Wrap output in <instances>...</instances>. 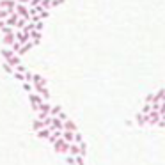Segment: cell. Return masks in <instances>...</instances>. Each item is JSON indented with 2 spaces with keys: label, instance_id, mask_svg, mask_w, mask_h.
<instances>
[{
  "label": "cell",
  "instance_id": "4",
  "mask_svg": "<svg viewBox=\"0 0 165 165\" xmlns=\"http://www.w3.org/2000/svg\"><path fill=\"white\" fill-rule=\"evenodd\" d=\"M160 119H162V115H160L158 110H151L147 114V124H151V126H156L160 123Z\"/></svg>",
  "mask_w": 165,
  "mask_h": 165
},
{
  "label": "cell",
  "instance_id": "28",
  "mask_svg": "<svg viewBox=\"0 0 165 165\" xmlns=\"http://www.w3.org/2000/svg\"><path fill=\"white\" fill-rule=\"evenodd\" d=\"M13 13H14V11H13ZM13 13H11V11H7V9H0V20H5L9 14H13Z\"/></svg>",
  "mask_w": 165,
  "mask_h": 165
},
{
  "label": "cell",
  "instance_id": "13",
  "mask_svg": "<svg viewBox=\"0 0 165 165\" xmlns=\"http://www.w3.org/2000/svg\"><path fill=\"white\" fill-rule=\"evenodd\" d=\"M62 139H64L68 144H73L75 142V131H66V130H62Z\"/></svg>",
  "mask_w": 165,
  "mask_h": 165
},
{
  "label": "cell",
  "instance_id": "41",
  "mask_svg": "<svg viewBox=\"0 0 165 165\" xmlns=\"http://www.w3.org/2000/svg\"><path fill=\"white\" fill-rule=\"evenodd\" d=\"M57 117H59V119H60V121H62V123H64V121H66V119H68V115H66V114H64V112H60V114H59V115H57Z\"/></svg>",
  "mask_w": 165,
  "mask_h": 165
},
{
  "label": "cell",
  "instance_id": "9",
  "mask_svg": "<svg viewBox=\"0 0 165 165\" xmlns=\"http://www.w3.org/2000/svg\"><path fill=\"white\" fill-rule=\"evenodd\" d=\"M18 20H20V16L16 14V13H13V14H9L4 21H5V25H7V27H13V29H14V25H16V21H18Z\"/></svg>",
  "mask_w": 165,
  "mask_h": 165
},
{
  "label": "cell",
  "instance_id": "33",
  "mask_svg": "<svg viewBox=\"0 0 165 165\" xmlns=\"http://www.w3.org/2000/svg\"><path fill=\"white\" fill-rule=\"evenodd\" d=\"M14 71H16V73H25L27 68H25L23 64H18V66H14Z\"/></svg>",
  "mask_w": 165,
  "mask_h": 165
},
{
  "label": "cell",
  "instance_id": "43",
  "mask_svg": "<svg viewBox=\"0 0 165 165\" xmlns=\"http://www.w3.org/2000/svg\"><path fill=\"white\" fill-rule=\"evenodd\" d=\"M160 121H163V123H165V114L162 115V119H160Z\"/></svg>",
  "mask_w": 165,
  "mask_h": 165
},
{
  "label": "cell",
  "instance_id": "11",
  "mask_svg": "<svg viewBox=\"0 0 165 165\" xmlns=\"http://www.w3.org/2000/svg\"><path fill=\"white\" fill-rule=\"evenodd\" d=\"M14 41H16V39H14V34H5V36L2 37V43H4L5 48H11Z\"/></svg>",
  "mask_w": 165,
  "mask_h": 165
},
{
  "label": "cell",
  "instance_id": "39",
  "mask_svg": "<svg viewBox=\"0 0 165 165\" xmlns=\"http://www.w3.org/2000/svg\"><path fill=\"white\" fill-rule=\"evenodd\" d=\"M60 4H64V0H52V7H59Z\"/></svg>",
  "mask_w": 165,
  "mask_h": 165
},
{
  "label": "cell",
  "instance_id": "34",
  "mask_svg": "<svg viewBox=\"0 0 165 165\" xmlns=\"http://www.w3.org/2000/svg\"><path fill=\"white\" fill-rule=\"evenodd\" d=\"M151 112V105L149 103H144V107L140 108V114H149Z\"/></svg>",
  "mask_w": 165,
  "mask_h": 165
},
{
  "label": "cell",
  "instance_id": "26",
  "mask_svg": "<svg viewBox=\"0 0 165 165\" xmlns=\"http://www.w3.org/2000/svg\"><path fill=\"white\" fill-rule=\"evenodd\" d=\"M23 76H25V82L32 84V78H34V73H32V71H29V69H27V71L23 73Z\"/></svg>",
  "mask_w": 165,
  "mask_h": 165
},
{
  "label": "cell",
  "instance_id": "23",
  "mask_svg": "<svg viewBox=\"0 0 165 165\" xmlns=\"http://www.w3.org/2000/svg\"><path fill=\"white\" fill-rule=\"evenodd\" d=\"M44 11H50L52 9V0H41V4H39Z\"/></svg>",
  "mask_w": 165,
  "mask_h": 165
},
{
  "label": "cell",
  "instance_id": "8",
  "mask_svg": "<svg viewBox=\"0 0 165 165\" xmlns=\"http://www.w3.org/2000/svg\"><path fill=\"white\" fill-rule=\"evenodd\" d=\"M0 55H2V59H4V60L7 62V60H11V59H13V57H14L16 53H14V52H13L11 48H5V46H4V48L0 50Z\"/></svg>",
  "mask_w": 165,
  "mask_h": 165
},
{
  "label": "cell",
  "instance_id": "25",
  "mask_svg": "<svg viewBox=\"0 0 165 165\" xmlns=\"http://www.w3.org/2000/svg\"><path fill=\"white\" fill-rule=\"evenodd\" d=\"M7 64H9V66H13V68H14V66H18V64H21V62H20V57H18V55H14L11 60H7Z\"/></svg>",
  "mask_w": 165,
  "mask_h": 165
},
{
  "label": "cell",
  "instance_id": "5",
  "mask_svg": "<svg viewBox=\"0 0 165 165\" xmlns=\"http://www.w3.org/2000/svg\"><path fill=\"white\" fill-rule=\"evenodd\" d=\"M14 39H16V43H18L20 46H23L25 43L30 41V36L29 34H23L21 30H14Z\"/></svg>",
  "mask_w": 165,
  "mask_h": 165
},
{
  "label": "cell",
  "instance_id": "22",
  "mask_svg": "<svg viewBox=\"0 0 165 165\" xmlns=\"http://www.w3.org/2000/svg\"><path fill=\"white\" fill-rule=\"evenodd\" d=\"M2 69H4L7 75H13V73H14V68H13V66H9L5 60H4V64H2Z\"/></svg>",
  "mask_w": 165,
  "mask_h": 165
},
{
  "label": "cell",
  "instance_id": "30",
  "mask_svg": "<svg viewBox=\"0 0 165 165\" xmlns=\"http://www.w3.org/2000/svg\"><path fill=\"white\" fill-rule=\"evenodd\" d=\"M11 76H13L14 80H18V82H25V76H23V73H16V71H14Z\"/></svg>",
  "mask_w": 165,
  "mask_h": 165
},
{
  "label": "cell",
  "instance_id": "24",
  "mask_svg": "<svg viewBox=\"0 0 165 165\" xmlns=\"http://www.w3.org/2000/svg\"><path fill=\"white\" fill-rule=\"evenodd\" d=\"M0 32H2L4 36H5V34H14V29H13V27H7V25H4V27L0 29Z\"/></svg>",
  "mask_w": 165,
  "mask_h": 165
},
{
  "label": "cell",
  "instance_id": "42",
  "mask_svg": "<svg viewBox=\"0 0 165 165\" xmlns=\"http://www.w3.org/2000/svg\"><path fill=\"white\" fill-rule=\"evenodd\" d=\"M30 0H16V4H23V5H29Z\"/></svg>",
  "mask_w": 165,
  "mask_h": 165
},
{
  "label": "cell",
  "instance_id": "37",
  "mask_svg": "<svg viewBox=\"0 0 165 165\" xmlns=\"http://www.w3.org/2000/svg\"><path fill=\"white\" fill-rule=\"evenodd\" d=\"M39 4H41V0H30L29 2V7H37Z\"/></svg>",
  "mask_w": 165,
  "mask_h": 165
},
{
  "label": "cell",
  "instance_id": "20",
  "mask_svg": "<svg viewBox=\"0 0 165 165\" xmlns=\"http://www.w3.org/2000/svg\"><path fill=\"white\" fill-rule=\"evenodd\" d=\"M43 128H46L43 121H39V119H34V121H32V130H34V133L39 131V130H43Z\"/></svg>",
  "mask_w": 165,
  "mask_h": 165
},
{
  "label": "cell",
  "instance_id": "2",
  "mask_svg": "<svg viewBox=\"0 0 165 165\" xmlns=\"http://www.w3.org/2000/svg\"><path fill=\"white\" fill-rule=\"evenodd\" d=\"M53 149L57 151V153H60V154H68V151H69V144H68V142L60 137L59 140H55Z\"/></svg>",
  "mask_w": 165,
  "mask_h": 165
},
{
  "label": "cell",
  "instance_id": "3",
  "mask_svg": "<svg viewBox=\"0 0 165 165\" xmlns=\"http://www.w3.org/2000/svg\"><path fill=\"white\" fill-rule=\"evenodd\" d=\"M14 13H16L21 20H25V21L30 20V16H29V7L23 5V4H16V5H14Z\"/></svg>",
  "mask_w": 165,
  "mask_h": 165
},
{
  "label": "cell",
  "instance_id": "16",
  "mask_svg": "<svg viewBox=\"0 0 165 165\" xmlns=\"http://www.w3.org/2000/svg\"><path fill=\"white\" fill-rule=\"evenodd\" d=\"M50 108H52L50 101H43V103L39 105V112H41V114H44V115H50Z\"/></svg>",
  "mask_w": 165,
  "mask_h": 165
},
{
  "label": "cell",
  "instance_id": "38",
  "mask_svg": "<svg viewBox=\"0 0 165 165\" xmlns=\"http://www.w3.org/2000/svg\"><path fill=\"white\" fill-rule=\"evenodd\" d=\"M11 50H13L14 53H18V50H20V44H18V43H16V41L13 43V46H11Z\"/></svg>",
  "mask_w": 165,
  "mask_h": 165
},
{
  "label": "cell",
  "instance_id": "7",
  "mask_svg": "<svg viewBox=\"0 0 165 165\" xmlns=\"http://www.w3.org/2000/svg\"><path fill=\"white\" fill-rule=\"evenodd\" d=\"M48 128L52 130V131H62V121L59 119V117H52V121H50V126Z\"/></svg>",
  "mask_w": 165,
  "mask_h": 165
},
{
  "label": "cell",
  "instance_id": "12",
  "mask_svg": "<svg viewBox=\"0 0 165 165\" xmlns=\"http://www.w3.org/2000/svg\"><path fill=\"white\" fill-rule=\"evenodd\" d=\"M135 123L139 124V126H144V124H147V114H137L135 115Z\"/></svg>",
  "mask_w": 165,
  "mask_h": 165
},
{
  "label": "cell",
  "instance_id": "29",
  "mask_svg": "<svg viewBox=\"0 0 165 165\" xmlns=\"http://www.w3.org/2000/svg\"><path fill=\"white\" fill-rule=\"evenodd\" d=\"M43 29H44V21H37V23H34V30L43 32Z\"/></svg>",
  "mask_w": 165,
  "mask_h": 165
},
{
  "label": "cell",
  "instance_id": "10",
  "mask_svg": "<svg viewBox=\"0 0 165 165\" xmlns=\"http://www.w3.org/2000/svg\"><path fill=\"white\" fill-rule=\"evenodd\" d=\"M162 101H165V89H160L158 92H154L151 103H162Z\"/></svg>",
  "mask_w": 165,
  "mask_h": 165
},
{
  "label": "cell",
  "instance_id": "14",
  "mask_svg": "<svg viewBox=\"0 0 165 165\" xmlns=\"http://www.w3.org/2000/svg\"><path fill=\"white\" fill-rule=\"evenodd\" d=\"M62 130H66V131H78L76 130V124H75L73 121H69V119H66L62 123Z\"/></svg>",
  "mask_w": 165,
  "mask_h": 165
},
{
  "label": "cell",
  "instance_id": "27",
  "mask_svg": "<svg viewBox=\"0 0 165 165\" xmlns=\"http://www.w3.org/2000/svg\"><path fill=\"white\" fill-rule=\"evenodd\" d=\"M25 23H27L25 20H21V18H20L18 21H16V25H14V30H21V29L25 27Z\"/></svg>",
  "mask_w": 165,
  "mask_h": 165
},
{
  "label": "cell",
  "instance_id": "35",
  "mask_svg": "<svg viewBox=\"0 0 165 165\" xmlns=\"http://www.w3.org/2000/svg\"><path fill=\"white\" fill-rule=\"evenodd\" d=\"M48 16H50V11H44V9H43V11L39 13V18L43 20V21H44V20L48 18Z\"/></svg>",
  "mask_w": 165,
  "mask_h": 165
},
{
  "label": "cell",
  "instance_id": "40",
  "mask_svg": "<svg viewBox=\"0 0 165 165\" xmlns=\"http://www.w3.org/2000/svg\"><path fill=\"white\" fill-rule=\"evenodd\" d=\"M158 112H160V115H163V114H165V101H162V103H160V108H158Z\"/></svg>",
  "mask_w": 165,
  "mask_h": 165
},
{
  "label": "cell",
  "instance_id": "31",
  "mask_svg": "<svg viewBox=\"0 0 165 165\" xmlns=\"http://www.w3.org/2000/svg\"><path fill=\"white\" fill-rule=\"evenodd\" d=\"M23 84V89L27 92H34V87H32V84H29V82H21Z\"/></svg>",
  "mask_w": 165,
  "mask_h": 165
},
{
  "label": "cell",
  "instance_id": "15",
  "mask_svg": "<svg viewBox=\"0 0 165 165\" xmlns=\"http://www.w3.org/2000/svg\"><path fill=\"white\" fill-rule=\"evenodd\" d=\"M32 46H34V43H32V41H29V43H25V44H23V46H20V50H18V57H21V55H25L27 53V52H29V50H30V48H32Z\"/></svg>",
  "mask_w": 165,
  "mask_h": 165
},
{
  "label": "cell",
  "instance_id": "6",
  "mask_svg": "<svg viewBox=\"0 0 165 165\" xmlns=\"http://www.w3.org/2000/svg\"><path fill=\"white\" fill-rule=\"evenodd\" d=\"M14 5H16V0H0V9H7L13 13Z\"/></svg>",
  "mask_w": 165,
  "mask_h": 165
},
{
  "label": "cell",
  "instance_id": "36",
  "mask_svg": "<svg viewBox=\"0 0 165 165\" xmlns=\"http://www.w3.org/2000/svg\"><path fill=\"white\" fill-rule=\"evenodd\" d=\"M80 142H84V139H82V135L78 131H75V144H80Z\"/></svg>",
  "mask_w": 165,
  "mask_h": 165
},
{
  "label": "cell",
  "instance_id": "32",
  "mask_svg": "<svg viewBox=\"0 0 165 165\" xmlns=\"http://www.w3.org/2000/svg\"><path fill=\"white\" fill-rule=\"evenodd\" d=\"M73 158H75V163H76V165H85L84 156H80V154H78V156H73Z\"/></svg>",
  "mask_w": 165,
  "mask_h": 165
},
{
  "label": "cell",
  "instance_id": "17",
  "mask_svg": "<svg viewBox=\"0 0 165 165\" xmlns=\"http://www.w3.org/2000/svg\"><path fill=\"white\" fill-rule=\"evenodd\" d=\"M36 135L39 137V139H44V140H48V137L52 135V130H50V128H43V130H39V131H36Z\"/></svg>",
  "mask_w": 165,
  "mask_h": 165
},
{
  "label": "cell",
  "instance_id": "21",
  "mask_svg": "<svg viewBox=\"0 0 165 165\" xmlns=\"http://www.w3.org/2000/svg\"><path fill=\"white\" fill-rule=\"evenodd\" d=\"M60 112H62V107H59V105H52V108H50V115H52V117H57Z\"/></svg>",
  "mask_w": 165,
  "mask_h": 165
},
{
  "label": "cell",
  "instance_id": "1",
  "mask_svg": "<svg viewBox=\"0 0 165 165\" xmlns=\"http://www.w3.org/2000/svg\"><path fill=\"white\" fill-rule=\"evenodd\" d=\"M29 101H30V108L34 110V112H39V105L43 103V98L36 94V92H29Z\"/></svg>",
  "mask_w": 165,
  "mask_h": 165
},
{
  "label": "cell",
  "instance_id": "18",
  "mask_svg": "<svg viewBox=\"0 0 165 165\" xmlns=\"http://www.w3.org/2000/svg\"><path fill=\"white\" fill-rule=\"evenodd\" d=\"M68 154L69 156H78L80 154V147H78V144H69V151H68Z\"/></svg>",
  "mask_w": 165,
  "mask_h": 165
},
{
  "label": "cell",
  "instance_id": "19",
  "mask_svg": "<svg viewBox=\"0 0 165 165\" xmlns=\"http://www.w3.org/2000/svg\"><path fill=\"white\" fill-rule=\"evenodd\" d=\"M60 137H62V131H57V130H55V131H52V135L48 137V142H50V144L53 146V144H55V140H59Z\"/></svg>",
  "mask_w": 165,
  "mask_h": 165
}]
</instances>
